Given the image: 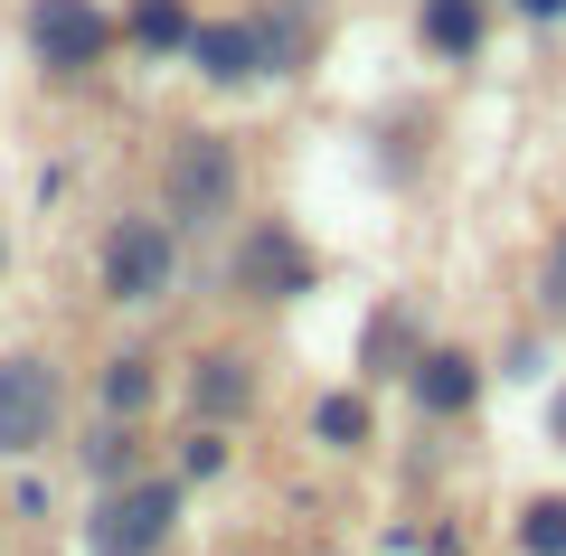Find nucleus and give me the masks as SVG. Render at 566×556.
I'll return each instance as SVG.
<instances>
[{"mask_svg":"<svg viewBox=\"0 0 566 556\" xmlns=\"http://www.w3.org/2000/svg\"><path fill=\"white\" fill-rule=\"evenodd\" d=\"M538 424H547V443L566 453V378H547V406H538Z\"/></svg>","mask_w":566,"mask_h":556,"instance_id":"4be33fe9","label":"nucleus"},{"mask_svg":"<svg viewBox=\"0 0 566 556\" xmlns=\"http://www.w3.org/2000/svg\"><path fill=\"white\" fill-rule=\"evenodd\" d=\"M189 76L208 85V95H264V48H255V20L245 10H199V29H189Z\"/></svg>","mask_w":566,"mask_h":556,"instance_id":"9d476101","label":"nucleus"},{"mask_svg":"<svg viewBox=\"0 0 566 556\" xmlns=\"http://www.w3.org/2000/svg\"><path fill=\"white\" fill-rule=\"evenodd\" d=\"M491 29H501V0H416V48L434 66H482Z\"/></svg>","mask_w":566,"mask_h":556,"instance_id":"ddd939ff","label":"nucleus"},{"mask_svg":"<svg viewBox=\"0 0 566 556\" xmlns=\"http://www.w3.org/2000/svg\"><path fill=\"white\" fill-rule=\"evenodd\" d=\"M180 518H189V491L151 462V472L114 481V491H85L76 547L85 556H170V547H180Z\"/></svg>","mask_w":566,"mask_h":556,"instance_id":"423d86ee","label":"nucleus"},{"mask_svg":"<svg viewBox=\"0 0 566 556\" xmlns=\"http://www.w3.org/2000/svg\"><path fill=\"white\" fill-rule=\"evenodd\" d=\"M424 312H416V293H387L378 312L359 321V349H349V368H359V387L378 397V387H397L406 368H416V349H424Z\"/></svg>","mask_w":566,"mask_h":556,"instance_id":"9b49d317","label":"nucleus"},{"mask_svg":"<svg viewBox=\"0 0 566 556\" xmlns=\"http://www.w3.org/2000/svg\"><path fill=\"white\" fill-rule=\"evenodd\" d=\"M114 29H123V57L180 66L189 57V29H199V0H114Z\"/></svg>","mask_w":566,"mask_h":556,"instance_id":"4468645a","label":"nucleus"},{"mask_svg":"<svg viewBox=\"0 0 566 556\" xmlns=\"http://www.w3.org/2000/svg\"><path fill=\"white\" fill-rule=\"evenodd\" d=\"M10 510H20V528H39V518H48V491H39V481H20V491H10Z\"/></svg>","mask_w":566,"mask_h":556,"instance_id":"5701e85b","label":"nucleus"},{"mask_svg":"<svg viewBox=\"0 0 566 556\" xmlns=\"http://www.w3.org/2000/svg\"><path fill=\"white\" fill-rule=\"evenodd\" d=\"M397 387H406V406H416V424L453 434V424H472L482 397H491V349H472V339H424Z\"/></svg>","mask_w":566,"mask_h":556,"instance_id":"6e6552de","label":"nucleus"},{"mask_svg":"<svg viewBox=\"0 0 566 556\" xmlns=\"http://www.w3.org/2000/svg\"><path fill=\"white\" fill-rule=\"evenodd\" d=\"M189 283V245L161 227V208H114L95 237V302H114V312H170Z\"/></svg>","mask_w":566,"mask_h":556,"instance_id":"f03ea898","label":"nucleus"},{"mask_svg":"<svg viewBox=\"0 0 566 556\" xmlns=\"http://www.w3.org/2000/svg\"><path fill=\"white\" fill-rule=\"evenodd\" d=\"M170 397H180L189 424H227V434H245V424L264 416V349H245V339H208V349H189L180 368H170Z\"/></svg>","mask_w":566,"mask_h":556,"instance_id":"0eeeda50","label":"nucleus"},{"mask_svg":"<svg viewBox=\"0 0 566 556\" xmlns=\"http://www.w3.org/2000/svg\"><path fill=\"white\" fill-rule=\"evenodd\" d=\"M510 547L520 556H566V491H528L510 510Z\"/></svg>","mask_w":566,"mask_h":556,"instance_id":"a211bd4d","label":"nucleus"},{"mask_svg":"<svg viewBox=\"0 0 566 556\" xmlns=\"http://www.w3.org/2000/svg\"><path fill=\"white\" fill-rule=\"evenodd\" d=\"M161 406H170V358H161V339H114L104 358H85V416L161 424Z\"/></svg>","mask_w":566,"mask_h":556,"instance_id":"1a4fd4ad","label":"nucleus"},{"mask_svg":"<svg viewBox=\"0 0 566 556\" xmlns=\"http://www.w3.org/2000/svg\"><path fill=\"white\" fill-rule=\"evenodd\" d=\"M303 434L322 443V453L359 462L368 443H378V397H368L359 378H349V387H312V406H303Z\"/></svg>","mask_w":566,"mask_h":556,"instance_id":"2eb2a0df","label":"nucleus"},{"mask_svg":"<svg viewBox=\"0 0 566 556\" xmlns=\"http://www.w3.org/2000/svg\"><path fill=\"white\" fill-rule=\"evenodd\" d=\"M218 283H227V302H245V312H283V302L322 293V245H312L293 218H274V208H245V218L227 227Z\"/></svg>","mask_w":566,"mask_h":556,"instance_id":"7ed1b4c3","label":"nucleus"},{"mask_svg":"<svg viewBox=\"0 0 566 556\" xmlns=\"http://www.w3.org/2000/svg\"><path fill=\"white\" fill-rule=\"evenodd\" d=\"M85 472V491H114V481L151 472V424H114V416H85V434L66 443Z\"/></svg>","mask_w":566,"mask_h":556,"instance_id":"dca6fc26","label":"nucleus"},{"mask_svg":"<svg viewBox=\"0 0 566 556\" xmlns=\"http://www.w3.org/2000/svg\"><path fill=\"white\" fill-rule=\"evenodd\" d=\"M20 48L39 66V85H57V95L114 76V57H123L114 0H20Z\"/></svg>","mask_w":566,"mask_h":556,"instance_id":"39448f33","label":"nucleus"},{"mask_svg":"<svg viewBox=\"0 0 566 556\" xmlns=\"http://www.w3.org/2000/svg\"><path fill=\"white\" fill-rule=\"evenodd\" d=\"M10 274H20V237H10V218H0V293H10Z\"/></svg>","mask_w":566,"mask_h":556,"instance_id":"b1692460","label":"nucleus"},{"mask_svg":"<svg viewBox=\"0 0 566 556\" xmlns=\"http://www.w3.org/2000/svg\"><path fill=\"white\" fill-rule=\"evenodd\" d=\"M520 29H566V0H501Z\"/></svg>","mask_w":566,"mask_h":556,"instance_id":"412c9836","label":"nucleus"},{"mask_svg":"<svg viewBox=\"0 0 566 556\" xmlns=\"http://www.w3.org/2000/svg\"><path fill=\"white\" fill-rule=\"evenodd\" d=\"M66 424H76V378H66V358L48 339H10L0 349V462L20 472V462L57 453Z\"/></svg>","mask_w":566,"mask_h":556,"instance_id":"20e7f679","label":"nucleus"},{"mask_svg":"<svg viewBox=\"0 0 566 556\" xmlns=\"http://www.w3.org/2000/svg\"><path fill=\"white\" fill-rule=\"evenodd\" d=\"M245 20H255V48H264L274 85H303L322 66V0H245Z\"/></svg>","mask_w":566,"mask_h":556,"instance_id":"f8f14e48","label":"nucleus"},{"mask_svg":"<svg viewBox=\"0 0 566 556\" xmlns=\"http://www.w3.org/2000/svg\"><path fill=\"white\" fill-rule=\"evenodd\" d=\"M528 321H538V331H566V227L538 245V274H528Z\"/></svg>","mask_w":566,"mask_h":556,"instance_id":"6ab92c4d","label":"nucleus"},{"mask_svg":"<svg viewBox=\"0 0 566 556\" xmlns=\"http://www.w3.org/2000/svg\"><path fill=\"white\" fill-rule=\"evenodd\" d=\"M227 556H255V547H227Z\"/></svg>","mask_w":566,"mask_h":556,"instance_id":"393cba45","label":"nucleus"},{"mask_svg":"<svg viewBox=\"0 0 566 556\" xmlns=\"http://www.w3.org/2000/svg\"><path fill=\"white\" fill-rule=\"evenodd\" d=\"M245 189H255L245 141L218 133V123H180V133H161V151H151V208H161V227L180 245L227 237V227L245 218Z\"/></svg>","mask_w":566,"mask_h":556,"instance_id":"f257e3e1","label":"nucleus"},{"mask_svg":"<svg viewBox=\"0 0 566 556\" xmlns=\"http://www.w3.org/2000/svg\"><path fill=\"white\" fill-rule=\"evenodd\" d=\"M227 462H237V434H227V424H189L161 472L180 481V491H208V481H227Z\"/></svg>","mask_w":566,"mask_h":556,"instance_id":"f3484780","label":"nucleus"},{"mask_svg":"<svg viewBox=\"0 0 566 556\" xmlns=\"http://www.w3.org/2000/svg\"><path fill=\"white\" fill-rule=\"evenodd\" d=\"M547 339H557V331H538V321H528V331H510L501 349H491V378H520V387H538V378H547Z\"/></svg>","mask_w":566,"mask_h":556,"instance_id":"aec40b11","label":"nucleus"}]
</instances>
